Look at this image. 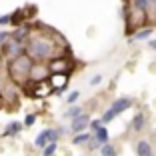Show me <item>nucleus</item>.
Returning <instances> with one entry per match:
<instances>
[{
	"mask_svg": "<svg viewBox=\"0 0 156 156\" xmlns=\"http://www.w3.org/2000/svg\"><path fill=\"white\" fill-rule=\"evenodd\" d=\"M22 130V124L20 122H10L8 128H6V136H14V134H18Z\"/></svg>",
	"mask_w": 156,
	"mask_h": 156,
	"instance_id": "nucleus-15",
	"label": "nucleus"
},
{
	"mask_svg": "<svg viewBox=\"0 0 156 156\" xmlns=\"http://www.w3.org/2000/svg\"><path fill=\"white\" fill-rule=\"evenodd\" d=\"M56 148H58V144H56V142H48L44 148H42V154H44V156H54Z\"/></svg>",
	"mask_w": 156,
	"mask_h": 156,
	"instance_id": "nucleus-16",
	"label": "nucleus"
},
{
	"mask_svg": "<svg viewBox=\"0 0 156 156\" xmlns=\"http://www.w3.org/2000/svg\"><path fill=\"white\" fill-rule=\"evenodd\" d=\"M130 106H132V100H130V98H118V100H114L110 108H108V110L102 114V118H100V120H102V124L112 122V120H114L118 114H122V112L128 110Z\"/></svg>",
	"mask_w": 156,
	"mask_h": 156,
	"instance_id": "nucleus-3",
	"label": "nucleus"
},
{
	"mask_svg": "<svg viewBox=\"0 0 156 156\" xmlns=\"http://www.w3.org/2000/svg\"><path fill=\"white\" fill-rule=\"evenodd\" d=\"M148 46H150L152 50H156V38H154V40H150V42H148Z\"/></svg>",
	"mask_w": 156,
	"mask_h": 156,
	"instance_id": "nucleus-26",
	"label": "nucleus"
},
{
	"mask_svg": "<svg viewBox=\"0 0 156 156\" xmlns=\"http://www.w3.org/2000/svg\"><path fill=\"white\" fill-rule=\"evenodd\" d=\"M92 136H94V140H96L98 144H104L110 140V134H108V130H106V126H100L98 130H94L92 132Z\"/></svg>",
	"mask_w": 156,
	"mask_h": 156,
	"instance_id": "nucleus-13",
	"label": "nucleus"
},
{
	"mask_svg": "<svg viewBox=\"0 0 156 156\" xmlns=\"http://www.w3.org/2000/svg\"><path fill=\"white\" fill-rule=\"evenodd\" d=\"M150 34H152V30H150V28H146V30H142V32H136V36H134V38H136V40H146Z\"/></svg>",
	"mask_w": 156,
	"mask_h": 156,
	"instance_id": "nucleus-19",
	"label": "nucleus"
},
{
	"mask_svg": "<svg viewBox=\"0 0 156 156\" xmlns=\"http://www.w3.org/2000/svg\"><path fill=\"white\" fill-rule=\"evenodd\" d=\"M50 84H52V88H54L56 92H60L62 88L66 86V80H68V74H50Z\"/></svg>",
	"mask_w": 156,
	"mask_h": 156,
	"instance_id": "nucleus-9",
	"label": "nucleus"
},
{
	"mask_svg": "<svg viewBox=\"0 0 156 156\" xmlns=\"http://www.w3.org/2000/svg\"><path fill=\"white\" fill-rule=\"evenodd\" d=\"M102 78H104L102 74H96V76H92V78H90V84H92V86H96V84H100V82H102Z\"/></svg>",
	"mask_w": 156,
	"mask_h": 156,
	"instance_id": "nucleus-23",
	"label": "nucleus"
},
{
	"mask_svg": "<svg viewBox=\"0 0 156 156\" xmlns=\"http://www.w3.org/2000/svg\"><path fill=\"white\" fill-rule=\"evenodd\" d=\"M78 98H80V92L74 90V92H70V94H68V98H66V100H68V104H74Z\"/></svg>",
	"mask_w": 156,
	"mask_h": 156,
	"instance_id": "nucleus-20",
	"label": "nucleus"
},
{
	"mask_svg": "<svg viewBox=\"0 0 156 156\" xmlns=\"http://www.w3.org/2000/svg\"><path fill=\"white\" fill-rule=\"evenodd\" d=\"M88 122H90V118H88V114H78L72 118V122H70V132L76 134V132H82V130H88Z\"/></svg>",
	"mask_w": 156,
	"mask_h": 156,
	"instance_id": "nucleus-8",
	"label": "nucleus"
},
{
	"mask_svg": "<svg viewBox=\"0 0 156 156\" xmlns=\"http://www.w3.org/2000/svg\"><path fill=\"white\" fill-rule=\"evenodd\" d=\"M50 76V70H48V66L44 64H34L30 66V72H28V78L32 80V82H44L46 78Z\"/></svg>",
	"mask_w": 156,
	"mask_h": 156,
	"instance_id": "nucleus-6",
	"label": "nucleus"
},
{
	"mask_svg": "<svg viewBox=\"0 0 156 156\" xmlns=\"http://www.w3.org/2000/svg\"><path fill=\"white\" fill-rule=\"evenodd\" d=\"M152 154V144L148 140H138L136 142V156H150Z\"/></svg>",
	"mask_w": 156,
	"mask_h": 156,
	"instance_id": "nucleus-11",
	"label": "nucleus"
},
{
	"mask_svg": "<svg viewBox=\"0 0 156 156\" xmlns=\"http://www.w3.org/2000/svg\"><path fill=\"white\" fill-rule=\"evenodd\" d=\"M78 114H82V106H70L64 116L66 118H74V116H78Z\"/></svg>",
	"mask_w": 156,
	"mask_h": 156,
	"instance_id": "nucleus-17",
	"label": "nucleus"
},
{
	"mask_svg": "<svg viewBox=\"0 0 156 156\" xmlns=\"http://www.w3.org/2000/svg\"><path fill=\"white\" fill-rule=\"evenodd\" d=\"M22 52H24V44L20 40H16V38L10 36L6 42H2V54L8 60L14 58V56H18V54H22Z\"/></svg>",
	"mask_w": 156,
	"mask_h": 156,
	"instance_id": "nucleus-4",
	"label": "nucleus"
},
{
	"mask_svg": "<svg viewBox=\"0 0 156 156\" xmlns=\"http://www.w3.org/2000/svg\"><path fill=\"white\" fill-rule=\"evenodd\" d=\"M132 4L136 6V8H140V10H144V8H148V6L152 4V0H132Z\"/></svg>",
	"mask_w": 156,
	"mask_h": 156,
	"instance_id": "nucleus-18",
	"label": "nucleus"
},
{
	"mask_svg": "<svg viewBox=\"0 0 156 156\" xmlns=\"http://www.w3.org/2000/svg\"><path fill=\"white\" fill-rule=\"evenodd\" d=\"M0 24L4 26V24H10V14H4V16H0Z\"/></svg>",
	"mask_w": 156,
	"mask_h": 156,
	"instance_id": "nucleus-24",
	"label": "nucleus"
},
{
	"mask_svg": "<svg viewBox=\"0 0 156 156\" xmlns=\"http://www.w3.org/2000/svg\"><path fill=\"white\" fill-rule=\"evenodd\" d=\"M68 68H70V62L66 58H52L50 64H48L50 74H68Z\"/></svg>",
	"mask_w": 156,
	"mask_h": 156,
	"instance_id": "nucleus-7",
	"label": "nucleus"
},
{
	"mask_svg": "<svg viewBox=\"0 0 156 156\" xmlns=\"http://www.w3.org/2000/svg\"><path fill=\"white\" fill-rule=\"evenodd\" d=\"M132 128L136 130V132H142V130L146 128V114H144V112H138L132 118Z\"/></svg>",
	"mask_w": 156,
	"mask_h": 156,
	"instance_id": "nucleus-12",
	"label": "nucleus"
},
{
	"mask_svg": "<svg viewBox=\"0 0 156 156\" xmlns=\"http://www.w3.org/2000/svg\"><path fill=\"white\" fill-rule=\"evenodd\" d=\"M30 66H32V58H30L26 52L10 58L8 60V74H10V78L16 80V82H24V80L28 78Z\"/></svg>",
	"mask_w": 156,
	"mask_h": 156,
	"instance_id": "nucleus-2",
	"label": "nucleus"
},
{
	"mask_svg": "<svg viewBox=\"0 0 156 156\" xmlns=\"http://www.w3.org/2000/svg\"><path fill=\"white\" fill-rule=\"evenodd\" d=\"M100 156H118V150H116L114 144L104 142V144H100Z\"/></svg>",
	"mask_w": 156,
	"mask_h": 156,
	"instance_id": "nucleus-14",
	"label": "nucleus"
},
{
	"mask_svg": "<svg viewBox=\"0 0 156 156\" xmlns=\"http://www.w3.org/2000/svg\"><path fill=\"white\" fill-rule=\"evenodd\" d=\"M150 156H156V154H154V152H152V154H150Z\"/></svg>",
	"mask_w": 156,
	"mask_h": 156,
	"instance_id": "nucleus-27",
	"label": "nucleus"
},
{
	"mask_svg": "<svg viewBox=\"0 0 156 156\" xmlns=\"http://www.w3.org/2000/svg\"><path fill=\"white\" fill-rule=\"evenodd\" d=\"M10 38V32H0V44H2V42H6Z\"/></svg>",
	"mask_w": 156,
	"mask_h": 156,
	"instance_id": "nucleus-25",
	"label": "nucleus"
},
{
	"mask_svg": "<svg viewBox=\"0 0 156 156\" xmlns=\"http://www.w3.org/2000/svg\"><path fill=\"white\" fill-rule=\"evenodd\" d=\"M90 138H92V132H88V130L76 132V134L72 136V146H84V144H86Z\"/></svg>",
	"mask_w": 156,
	"mask_h": 156,
	"instance_id": "nucleus-10",
	"label": "nucleus"
},
{
	"mask_svg": "<svg viewBox=\"0 0 156 156\" xmlns=\"http://www.w3.org/2000/svg\"><path fill=\"white\" fill-rule=\"evenodd\" d=\"M34 122H36V116L34 114H28L26 118H24V126H32Z\"/></svg>",
	"mask_w": 156,
	"mask_h": 156,
	"instance_id": "nucleus-22",
	"label": "nucleus"
},
{
	"mask_svg": "<svg viewBox=\"0 0 156 156\" xmlns=\"http://www.w3.org/2000/svg\"><path fill=\"white\" fill-rule=\"evenodd\" d=\"M88 126H90V130L94 132V130H98L102 126V120L100 118H98V120H90V122H88Z\"/></svg>",
	"mask_w": 156,
	"mask_h": 156,
	"instance_id": "nucleus-21",
	"label": "nucleus"
},
{
	"mask_svg": "<svg viewBox=\"0 0 156 156\" xmlns=\"http://www.w3.org/2000/svg\"><path fill=\"white\" fill-rule=\"evenodd\" d=\"M52 52H54V44L50 42V38H46V36H34L26 42V54L32 60L42 62V60L50 58Z\"/></svg>",
	"mask_w": 156,
	"mask_h": 156,
	"instance_id": "nucleus-1",
	"label": "nucleus"
},
{
	"mask_svg": "<svg viewBox=\"0 0 156 156\" xmlns=\"http://www.w3.org/2000/svg\"><path fill=\"white\" fill-rule=\"evenodd\" d=\"M60 134H62V130H54V128H46L42 130L40 134L36 136V140H34V144H36L38 148H44L48 142H58Z\"/></svg>",
	"mask_w": 156,
	"mask_h": 156,
	"instance_id": "nucleus-5",
	"label": "nucleus"
}]
</instances>
